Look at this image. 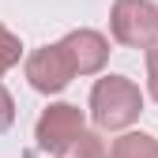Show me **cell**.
Listing matches in <instances>:
<instances>
[{"label": "cell", "mask_w": 158, "mask_h": 158, "mask_svg": "<svg viewBox=\"0 0 158 158\" xmlns=\"http://www.w3.org/2000/svg\"><path fill=\"white\" fill-rule=\"evenodd\" d=\"M19 53H23V45H19V38L0 23V75H4L8 68H15L19 64Z\"/></svg>", "instance_id": "ba28073f"}, {"label": "cell", "mask_w": 158, "mask_h": 158, "mask_svg": "<svg viewBox=\"0 0 158 158\" xmlns=\"http://www.w3.org/2000/svg\"><path fill=\"white\" fill-rule=\"evenodd\" d=\"M60 45L68 53L75 75H94V72H102L106 60H109V42L98 30H72V34L60 38Z\"/></svg>", "instance_id": "5b68a950"}, {"label": "cell", "mask_w": 158, "mask_h": 158, "mask_svg": "<svg viewBox=\"0 0 158 158\" xmlns=\"http://www.w3.org/2000/svg\"><path fill=\"white\" fill-rule=\"evenodd\" d=\"M68 158H106V143L98 132H79V139L68 147Z\"/></svg>", "instance_id": "52a82bcc"}, {"label": "cell", "mask_w": 158, "mask_h": 158, "mask_svg": "<svg viewBox=\"0 0 158 158\" xmlns=\"http://www.w3.org/2000/svg\"><path fill=\"white\" fill-rule=\"evenodd\" d=\"M109 30L128 49H151L158 42V8L151 0H113Z\"/></svg>", "instance_id": "7a4b0ae2"}, {"label": "cell", "mask_w": 158, "mask_h": 158, "mask_svg": "<svg viewBox=\"0 0 158 158\" xmlns=\"http://www.w3.org/2000/svg\"><path fill=\"white\" fill-rule=\"evenodd\" d=\"M79 132H87L83 128V109L72 106V102H56L38 117L34 139L45 154H68V147L79 139Z\"/></svg>", "instance_id": "3957f363"}, {"label": "cell", "mask_w": 158, "mask_h": 158, "mask_svg": "<svg viewBox=\"0 0 158 158\" xmlns=\"http://www.w3.org/2000/svg\"><path fill=\"white\" fill-rule=\"evenodd\" d=\"M139 113H143V94L132 79L102 75L90 87V117L98 128H106V132L128 128L132 121H139Z\"/></svg>", "instance_id": "6da1fadb"}, {"label": "cell", "mask_w": 158, "mask_h": 158, "mask_svg": "<svg viewBox=\"0 0 158 158\" xmlns=\"http://www.w3.org/2000/svg\"><path fill=\"white\" fill-rule=\"evenodd\" d=\"M11 121H15V98H11V90L4 83H0V132H8Z\"/></svg>", "instance_id": "9c48e42d"}, {"label": "cell", "mask_w": 158, "mask_h": 158, "mask_svg": "<svg viewBox=\"0 0 158 158\" xmlns=\"http://www.w3.org/2000/svg\"><path fill=\"white\" fill-rule=\"evenodd\" d=\"M27 79H30V87L42 90V94H56V90H64L72 79H75L64 45L56 42V45H42V49H34V53L27 56Z\"/></svg>", "instance_id": "277c9868"}, {"label": "cell", "mask_w": 158, "mask_h": 158, "mask_svg": "<svg viewBox=\"0 0 158 158\" xmlns=\"http://www.w3.org/2000/svg\"><path fill=\"white\" fill-rule=\"evenodd\" d=\"M147 87H151V98L158 102V42L147 49Z\"/></svg>", "instance_id": "30bf717a"}, {"label": "cell", "mask_w": 158, "mask_h": 158, "mask_svg": "<svg viewBox=\"0 0 158 158\" xmlns=\"http://www.w3.org/2000/svg\"><path fill=\"white\" fill-rule=\"evenodd\" d=\"M106 158H158V139L147 132H128L121 139H113Z\"/></svg>", "instance_id": "8992f818"}]
</instances>
